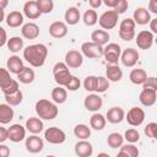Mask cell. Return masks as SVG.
<instances>
[{
    "mask_svg": "<svg viewBox=\"0 0 157 157\" xmlns=\"http://www.w3.org/2000/svg\"><path fill=\"white\" fill-rule=\"evenodd\" d=\"M47 56H48V48L42 43L31 44L23 49V59L33 67L43 66Z\"/></svg>",
    "mask_w": 157,
    "mask_h": 157,
    "instance_id": "cell-1",
    "label": "cell"
},
{
    "mask_svg": "<svg viewBox=\"0 0 157 157\" xmlns=\"http://www.w3.org/2000/svg\"><path fill=\"white\" fill-rule=\"evenodd\" d=\"M34 109H36L37 115L43 120H53L59 114V108H58L56 103L54 101L52 102L45 98L38 99L36 102Z\"/></svg>",
    "mask_w": 157,
    "mask_h": 157,
    "instance_id": "cell-2",
    "label": "cell"
},
{
    "mask_svg": "<svg viewBox=\"0 0 157 157\" xmlns=\"http://www.w3.org/2000/svg\"><path fill=\"white\" fill-rule=\"evenodd\" d=\"M70 67L66 65L65 61H59L53 66V76H54V81L59 85V86H66L69 83V81L71 80L72 75L69 70Z\"/></svg>",
    "mask_w": 157,
    "mask_h": 157,
    "instance_id": "cell-3",
    "label": "cell"
},
{
    "mask_svg": "<svg viewBox=\"0 0 157 157\" xmlns=\"http://www.w3.org/2000/svg\"><path fill=\"white\" fill-rule=\"evenodd\" d=\"M135 27H136V23H135L134 18L126 17V18L121 20V22L119 25V32H118L119 38L125 42L134 39L135 38Z\"/></svg>",
    "mask_w": 157,
    "mask_h": 157,
    "instance_id": "cell-4",
    "label": "cell"
},
{
    "mask_svg": "<svg viewBox=\"0 0 157 157\" xmlns=\"http://www.w3.org/2000/svg\"><path fill=\"white\" fill-rule=\"evenodd\" d=\"M81 53L83 56L90 58V59H99L103 56L104 53V47L99 45L94 42H83L81 44Z\"/></svg>",
    "mask_w": 157,
    "mask_h": 157,
    "instance_id": "cell-5",
    "label": "cell"
},
{
    "mask_svg": "<svg viewBox=\"0 0 157 157\" xmlns=\"http://www.w3.org/2000/svg\"><path fill=\"white\" fill-rule=\"evenodd\" d=\"M44 139L52 145H61L66 140V134L58 126H50L44 131Z\"/></svg>",
    "mask_w": 157,
    "mask_h": 157,
    "instance_id": "cell-6",
    "label": "cell"
},
{
    "mask_svg": "<svg viewBox=\"0 0 157 157\" xmlns=\"http://www.w3.org/2000/svg\"><path fill=\"white\" fill-rule=\"evenodd\" d=\"M118 20H119V13L115 10H107L99 16L98 23L103 29L108 31V29H113L118 25Z\"/></svg>",
    "mask_w": 157,
    "mask_h": 157,
    "instance_id": "cell-7",
    "label": "cell"
},
{
    "mask_svg": "<svg viewBox=\"0 0 157 157\" xmlns=\"http://www.w3.org/2000/svg\"><path fill=\"white\" fill-rule=\"evenodd\" d=\"M103 56L107 63L109 64H118L121 56V48L117 43H108L104 47V53Z\"/></svg>",
    "mask_w": 157,
    "mask_h": 157,
    "instance_id": "cell-8",
    "label": "cell"
},
{
    "mask_svg": "<svg viewBox=\"0 0 157 157\" xmlns=\"http://www.w3.org/2000/svg\"><path fill=\"white\" fill-rule=\"evenodd\" d=\"M125 120L131 126H140L145 121V112L142 108L132 107L125 114Z\"/></svg>",
    "mask_w": 157,
    "mask_h": 157,
    "instance_id": "cell-9",
    "label": "cell"
},
{
    "mask_svg": "<svg viewBox=\"0 0 157 157\" xmlns=\"http://www.w3.org/2000/svg\"><path fill=\"white\" fill-rule=\"evenodd\" d=\"M25 147L29 153H39L44 148V141L38 136V134H32L31 136L26 137Z\"/></svg>",
    "mask_w": 157,
    "mask_h": 157,
    "instance_id": "cell-10",
    "label": "cell"
},
{
    "mask_svg": "<svg viewBox=\"0 0 157 157\" xmlns=\"http://www.w3.org/2000/svg\"><path fill=\"white\" fill-rule=\"evenodd\" d=\"M140 58V54L136 49L134 48H126L121 52V56H120V61L125 67H132L137 64Z\"/></svg>",
    "mask_w": 157,
    "mask_h": 157,
    "instance_id": "cell-11",
    "label": "cell"
},
{
    "mask_svg": "<svg viewBox=\"0 0 157 157\" xmlns=\"http://www.w3.org/2000/svg\"><path fill=\"white\" fill-rule=\"evenodd\" d=\"M135 42L140 49H144V50L150 49L152 47V44L155 43L153 33L151 31H141L135 37Z\"/></svg>",
    "mask_w": 157,
    "mask_h": 157,
    "instance_id": "cell-12",
    "label": "cell"
},
{
    "mask_svg": "<svg viewBox=\"0 0 157 157\" xmlns=\"http://www.w3.org/2000/svg\"><path fill=\"white\" fill-rule=\"evenodd\" d=\"M83 105L88 112H98L103 105V99L98 93H91L85 97Z\"/></svg>",
    "mask_w": 157,
    "mask_h": 157,
    "instance_id": "cell-13",
    "label": "cell"
},
{
    "mask_svg": "<svg viewBox=\"0 0 157 157\" xmlns=\"http://www.w3.org/2000/svg\"><path fill=\"white\" fill-rule=\"evenodd\" d=\"M66 65L70 67V69H78L82 63H83V54L78 50H69L66 54H65V60Z\"/></svg>",
    "mask_w": 157,
    "mask_h": 157,
    "instance_id": "cell-14",
    "label": "cell"
},
{
    "mask_svg": "<svg viewBox=\"0 0 157 157\" xmlns=\"http://www.w3.org/2000/svg\"><path fill=\"white\" fill-rule=\"evenodd\" d=\"M26 126H22L21 124H12L9 128V140L12 142H21L26 139Z\"/></svg>",
    "mask_w": 157,
    "mask_h": 157,
    "instance_id": "cell-15",
    "label": "cell"
},
{
    "mask_svg": "<svg viewBox=\"0 0 157 157\" xmlns=\"http://www.w3.org/2000/svg\"><path fill=\"white\" fill-rule=\"evenodd\" d=\"M49 34L56 39L64 38L67 34V23L63 21H54L49 26Z\"/></svg>",
    "mask_w": 157,
    "mask_h": 157,
    "instance_id": "cell-16",
    "label": "cell"
},
{
    "mask_svg": "<svg viewBox=\"0 0 157 157\" xmlns=\"http://www.w3.org/2000/svg\"><path fill=\"white\" fill-rule=\"evenodd\" d=\"M139 101L144 107H152L157 101V91L142 88L139 94Z\"/></svg>",
    "mask_w": 157,
    "mask_h": 157,
    "instance_id": "cell-17",
    "label": "cell"
},
{
    "mask_svg": "<svg viewBox=\"0 0 157 157\" xmlns=\"http://www.w3.org/2000/svg\"><path fill=\"white\" fill-rule=\"evenodd\" d=\"M23 15L27 17V18H29V20H37L40 15H42V12H40V10H39V7H38V5H37V1H34V0H28V1H26L25 4H23Z\"/></svg>",
    "mask_w": 157,
    "mask_h": 157,
    "instance_id": "cell-18",
    "label": "cell"
},
{
    "mask_svg": "<svg viewBox=\"0 0 157 157\" xmlns=\"http://www.w3.org/2000/svg\"><path fill=\"white\" fill-rule=\"evenodd\" d=\"M105 118L112 124H120L125 119V112L121 107H112L107 110Z\"/></svg>",
    "mask_w": 157,
    "mask_h": 157,
    "instance_id": "cell-19",
    "label": "cell"
},
{
    "mask_svg": "<svg viewBox=\"0 0 157 157\" xmlns=\"http://www.w3.org/2000/svg\"><path fill=\"white\" fill-rule=\"evenodd\" d=\"M75 153L78 157H90L93 153V146L87 140H80L75 144Z\"/></svg>",
    "mask_w": 157,
    "mask_h": 157,
    "instance_id": "cell-20",
    "label": "cell"
},
{
    "mask_svg": "<svg viewBox=\"0 0 157 157\" xmlns=\"http://www.w3.org/2000/svg\"><path fill=\"white\" fill-rule=\"evenodd\" d=\"M132 18H134L135 23L140 25V26L147 25L152 20L151 18V12L148 11V9H145V7H137L132 13Z\"/></svg>",
    "mask_w": 157,
    "mask_h": 157,
    "instance_id": "cell-21",
    "label": "cell"
},
{
    "mask_svg": "<svg viewBox=\"0 0 157 157\" xmlns=\"http://www.w3.org/2000/svg\"><path fill=\"white\" fill-rule=\"evenodd\" d=\"M21 34L26 39H36L39 36V26L34 22L23 23V26L21 28Z\"/></svg>",
    "mask_w": 157,
    "mask_h": 157,
    "instance_id": "cell-22",
    "label": "cell"
},
{
    "mask_svg": "<svg viewBox=\"0 0 157 157\" xmlns=\"http://www.w3.org/2000/svg\"><path fill=\"white\" fill-rule=\"evenodd\" d=\"M6 69L11 72V74H15V75H18L23 69H25V65H23V61L20 56L17 55H11L7 61H6Z\"/></svg>",
    "mask_w": 157,
    "mask_h": 157,
    "instance_id": "cell-23",
    "label": "cell"
},
{
    "mask_svg": "<svg viewBox=\"0 0 157 157\" xmlns=\"http://www.w3.org/2000/svg\"><path fill=\"white\" fill-rule=\"evenodd\" d=\"M23 13L15 10V11H11L7 13L6 18H5V22L9 27L11 28H17L20 26H23Z\"/></svg>",
    "mask_w": 157,
    "mask_h": 157,
    "instance_id": "cell-24",
    "label": "cell"
},
{
    "mask_svg": "<svg viewBox=\"0 0 157 157\" xmlns=\"http://www.w3.org/2000/svg\"><path fill=\"white\" fill-rule=\"evenodd\" d=\"M105 77L110 82H119L123 78V70L118 64H109L105 69Z\"/></svg>",
    "mask_w": 157,
    "mask_h": 157,
    "instance_id": "cell-25",
    "label": "cell"
},
{
    "mask_svg": "<svg viewBox=\"0 0 157 157\" xmlns=\"http://www.w3.org/2000/svg\"><path fill=\"white\" fill-rule=\"evenodd\" d=\"M64 20L69 26H75L78 23V21L81 20V13L80 10L75 6H70L66 9L65 13H64Z\"/></svg>",
    "mask_w": 157,
    "mask_h": 157,
    "instance_id": "cell-26",
    "label": "cell"
},
{
    "mask_svg": "<svg viewBox=\"0 0 157 157\" xmlns=\"http://www.w3.org/2000/svg\"><path fill=\"white\" fill-rule=\"evenodd\" d=\"M43 119H40L39 117L36 118V117H31L26 120V129L27 131H29L31 134H39L43 131V128H44V124L42 121Z\"/></svg>",
    "mask_w": 157,
    "mask_h": 157,
    "instance_id": "cell-27",
    "label": "cell"
},
{
    "mask_svg": "<svg viewBox=\"0 0 157 157\" xmlns=\"http://www.w3.org/2000/svg\"><path fill=\"white\" fill-rule=\"evenodd\" d=\"M12 105H10L9 103H1L0 104V123L2 125L9 124L12 121L13 119V109L11 108Z\"/></svg>",
    "mask_w": 157,
    "mask_h": 157,
    "instance_id": "cell-28",
    "label": "cell"
},
{
    "mask_svg": "<svg viewBox=\"0 0 157 157\" xmlns=\"http://www.w3.org/2000/svg\"><path fill=\"white\" fill-rule=\"evenodd\" d=\"M105 124H107V118L98 112H94L90 118V126L93 130L101 131L105 128Z\"/></svg>",
    "mask_w": 157,
    "mask_h": 157,
    "instance_id": "cell-29",
    "label": "cell"
},
{
    "mask_svg": "<svg viewBox=\"0 0 157 157\" xmlns=\"http://www.w3.org/2000/svg\"><path fill=\"white\" fill-rule=\"evenodd\" d=\"M109 39H110V36H109L108 31H105L103 28L102 29H94L91 33V40L94 42V43H97V44H99V45L108 44Z\"/></svg>",
    "mask_w": 157,
    "mask_h": 157,
    "instance_id": "cell-30",
    "label": "cell"
},
{
    "mask_svg": "<svg viewBox=\"0 0 157 157\" xmlns=\"http://www.w3.org/2000/svg\"><path fill=\"white\" fill-rule=\"evenodd\" d=\"M52 99L56 104H63L67 99V90L64 86H58L52 90Z\"/></svg>",
    "mask_w": 157,
    "mask_h": 157,
    "instance_id": "cell-31",
    "label": "cell"
},
{
    "mask_svg": "<svg viewBox=\"0 0 157 157\" xmlns=\"http://www.w3.org/2000/svg\"><path fill=\"white\" fill-rule=\"evenodd\" d=\"M129 78L134 85H142L147 80V74L144 69H132L129 75Z\"/></svg>",
    "mask_w": 157,
    "mask_h": 157,
    "instance_id": "cell-32",
    "label": "cell"
},
{
    "mask_svg": "<svg viewBox=\"0 0 157 157\" xmlns=\"http://www.w3.org/2000/svg\"><path fill=\"white\" fill-rule=\"evenodd\" d=\"M17 78H18V81H20L21 83H23V85H29V83H32V82L34 81L36 74H34L33 69H31V67H28V66H25V69L17 75Z\"/></svg>",
    "mask_w": 157,
    "mask_h": 157,
    "instance_id": "cell-33",
    "label": "cell"
},
{
    "mask_svg": "<svg viewBox=\"0 0 157 157\" xmlns=\"http://www.w3.org/2000/svg\"><path fill=\"white\" fill-rule=\"evenodd\" d=\"M139 148L131 144V142H128V144H123L119 152H118V156H126V157H137L139 156Z\"/></svg>",
    "mask_w": 157,
    "mask_h": 157,
    "instance_id": "cell-34",
    "label": "cell"
},
{
    "mask_svg": "<svg viewBox=\"0 0 157 157\" xmlns=\"http://www.w3.org/2000/svg\"><path fill=\"white\" fill-rule=\"evenodd\" d=\"M74 135L78 140H87L91 136V128L86 124H77L74 128Z\"/></svg>",
    "mask_w": 157,
    "mask_h": 157,
    "instance_id": "cell-35",
    "label": "cell"
},
{
    "mask_svg": "<svg viewBox=\"0 0 157 157\" xmlns=\"http://www.w3.org/2000/svg\"><path fill=\"white\" fill-rule=\"evenodd\" d=\"M124 136L120 135L119 132H112L107 137V144L110 148H120L121 145L124 144Z\"/></svg>",
    "mask_w": 157,
    "mask_h": 157,
    "instance_id": "cell-36",
    "label": "cell"
},
{
    "mask_svg": "<svg viewBox=\"0 0 157 157\" xmlns=\"http://www.w3.org/2000/svg\"><path fill=\"white\" fill-rule=\"evenodd\" d=\"M98 15H97V12H96V10L94 9H88V10H86L85 12H83V16H82V21H83V23L86 25V26H88V27H92V26H94L97 22H98Z\"/></svg>",
    "mask_w": 157,
    "mask_h": 157,
    "instance_id": "cell-37",
    "label": "cell"
},
{
    "mask_svg": "<svg viewBox=\"0 0 157 157\" xmlns=\"http://www.w3.org/2000/svg\"><path fill=\"white\" fill-rule=\"evenodd\" d=\"M6 47H7V49H9L11 53H18L20 50L23 49V39H22L21 37H17V36L11 37V38H9V40H7Z\"/></svg>",
    "mask_w": 157,
    "mask_h": 157,
    "instance_id": "cell-38",
    "label": "cell"
},
{
    "mask_svg": "<svg viewBox=\"0 0 157 157\" xmlns=\"http://www.w3.org/2000/svg\"><path fill=\"white\" fill-rule=\"evenodd\" d=\"M4 96H5L6 103H9L12 107L20 105L22 103V101H23V93H22L21 90H17L16 92H12V93H9V94H4Z\"/></svg>",
    "mask_w": 157,
    "mask_h": 157,
    "instance_id": "cell-39",
    "label": "cell"
},
{
    "mask_svg": "<svg viewBox=\"0 0 157 157\" xmlns=\"http://www.w3.org/2000/svg\"><path fill=\"white\" fill-rule=\"evenodd\" d=\"M12 81H13V78L10 76V71L6 67H1L0 69V87H1V91L7 88L12 83Z\"/></svg>",
    "mask_w": 157,
    "mask_h": 157,
    "instance_id": "cell-40",
    "label": "cell"
},
{
    "mask_svg": "<svg viewBox=\"0 0 157 157\" xmlns=\"http://www.w3.org/2000/svg\"><path fill=\"white\" fill-rule=\"evenodd\" d=\"M97 80H98V76H94V75L87 76V77L83 80V87H85V90L88 91V92H96V88H97Z\"/></svg>",
    "mask_w": 157,
    "mask_h": 157,
    "instance_id": "cell-41",
    "label": "cell"
},
{
    "mask_svg": "<svg viewBox=\"0 0 157 157\" xmlns=\"http://www.w3.org/2000/svg\"><path fill=\"white\" fill-rule=\"evenodd\" d=\"M37 5L42 13H50L54 9V1L53 0H36Z\"/></svg>",
    "mask_w": 157,
    "mask_h": 157,
    "instance_id": "cell-42",
    "label": "cell"
},
{
    "mask_svg": "<svg viewBox=\"0 0 157 157\" xmlns=\"http://www.w3.org/2000/svg\"><path fill=\"white\" fill-rule=\"evenodd\" d=\"M124 139H125L128 142L135 144V142H137V141L140 140V132H139L136 129H134V128L128 129V130L125 131V134H124Z\"/></svg>",
    "mask_w": 157,
    "mask_h": 157,
    "instance_id": "cell-43",
    "label": "cell"
},
{
    "mask_svg": "<svg viewBox=\"0 0 157 157\" xmlns=\"http://www.w3.org/2000/svg\"><path fill=\"white\" fill-rule=\"evenodd\" d=\"M109 82H110V81H109L105 76H98L96 92H97V93H103V92H105V91L109 88Z\"/></svg>",
    "mask_w": 157,
    "mask_h": 157,
    "instance_id": "cell-44",
    "label": "cell"
},
{
    "mask_svg": "<svg viewBox=\"0 0 157 157\" xmlns=\"http://www.w3.org/2000/svg\"><path fill=\"white\" fill-rule=\"evenodd\" d=\"M156 131H157V123H155V121L148 123V124L145 126V129H144L145 135H146L147 137H150V139H153V137H155Z\"/></svg>",
    "mask_w": 157,
    "mask_h": 157,
    "instance_id": "cell-45",
    "label": "cell"
},
{
    "mask_svg": "<svg viewBox=\"0 0 157 157\" xmlns=\"http://www.w3.org/2000/svg\"><path fill=\"white\" fill-rule=\"evenodd\" d=\"M80 86H81V81H80V78L72 75L71 80L69 81V83H67L65 87H66L67 91H72V92H74V91H77V90L80 88Z\"/></svg>",
    "mask_w": 157,
    "mask_h": 157,
    "instance_id": "cell-46",
    "label": "cell"
},
{
    "mask_svg": "<svg viewBox=\"0 0 157 157\" xmlns=\"http://www.w3.org/2000/svg\"><path fill=\"white\" fill-rule=\"evenodd\" d=\"M128 7H129V2H128V0H118L115 7H114L113 10H115L119 15H121V13H124V12L128 10Z\"/></svg>",
    "mask_w": 157,
    "mask_h": 157,
    "instance_id": "cell-47",
    "label": "cell"
},
{
    "mask_svg": "<svg viewBox=\"0 0 157 157\" xmlns=\"http://www.w3.org/2000/svg\"><path fill=\"white\" fill-rule=\"evenodd\" d=\"M142 88H148V90L157 91V80H156V77H152V76L147 77V80L142 83Z\"/></svg>",
    "mask_w": 157,
    "mask_h": 157,
    "instance_id": "cell-48",
    "label": "cell"
},
{
    "mask_svg": "<svg viewBox=\"0 0 157 157\" xmlns=\"http://www.w3.org/2000/svg\"><path fill=\"white\" fill-rule=\"evenodd\" d=\"M17 90H20V86H18V81L13 80V81H12V83H11V85H10L7 88L2 90V93H4V94H9V93H12V92H16Z\"/></svg>",
    "mask_w": 157,
    "mask_h": 157,
    "instance_id": "cell-49",
    "label": "cell"
},
{
    "mask_svg": "<svg viewBox=\"0 0 157 157\" xmlns=\"http://www.w3.org/2000/svg\"><path fill=\"white\" fill-rule=\"evenodd\" d=\"M6 140H9V129L0 126V144H4Z\"/></svg>",
    "mask_w": 157,
    "mask_h": 157,
    "instance_id": "cell-50",
    "label": "cell"
},
{
    "mask_svg": "<svg viewBox=\"0 0 157 157\" xmlns=\"http://www.w3.org/2000/svg\"><path fill=\"white\" fill-rule=\"evenodd\" d=\"M0 33H1V39H0V47H5L7 44V36H6V31L5 28L0 27Z\"/></svg>",
    "mask_w": 157,
    "mask_h": 157,
    "instance_id": "cell-51",
    "label": "cell"
},
{
    "mask_svg": "<svg viewBox=\"0 0 157 157\" xmlns=\"http://www.w3.org/2000/svg\"><path fill=\"white\" fill-rule=\"evenodd\" d=\"M0 156L1 157H9L10 156V148L7 146H5L4 144L0 145Z\"/></svg>",
    "mask_w": 157,
    "mask_h": 157,
    "instance_id": "cell-52",
    "label": "cell"
},
{
    "mask_svg": "<svg viewBox=\"0 0 157 157\" xmlns=\"http://www.w3.org/2000/svg\"><path fill=\"white\" fill-rule=\"evenodd\" d=\"M148 11L157 15V0H150V2H148Z\"/></svg>",
    "mask_w": 157,
    "mask_h": 157,
    "instance_id": "cell-53",
    "label": "cell"
},
{
    "mask_svg": "<svg viewBox=\"0 0 157 157\" xmlns=\"http://www.w3.org/2000/svg\"><path fill=\"white\" fill-rule=\"evenodd\" d=\"M88 4L91 6V9H98L103 4V0H88Z\"/></svg>",
    "mask_w": 157,
    "mask_h": 157,
    "instance_id": "cell-54",
    "label": "cell"
},
{
    "mask_svg": "<svg viewBox=\"0 0 157 157\" xmlns=\"http://www.w3.org/2000/svg\"><path fill=\"white\" fill-rule=\"evenodd\" d=\"M150 29L152 33H156L157 34V18H153L150 21Z\"/></svg>",
    "mask_w": 157,
    "mask_h": 157,
    "instance_id": "cell-55",
    "label": "cell"
},
{
    "mask_svg": "<svg viewBox=\"0 0 157 157\" xmlns=\"http://www.w3.org/2000/svg\"><path fill=\"white\" fill-rule=\"evenodd\" d=\"M117 2H118V0H103V4L108 7H110V9H114Z\"/></svg>",
    "mask_w": 157,
    "mask_h": 157,
    "instance_id": "cell-56",
    "label": "cell"
},
{
    "mask_svg": "<svg viewBox=\"0 0 157 157\" xmlns=\"http://www.w3.org/2000/svg\"><path fill=\"white\" fill-rule=\"evenodd\" d=\"M7 4H9V0H0V9L1 10H5L6 6H7Z\"/></svg>",
    "mask_w": 157,
    "mask_h": 157,
    "instance_id": "cell-57",
    "label": "cell"
},
{
    "mask_svg": "<svg viewBox=\"0 0 157 157\" xmlns=\"http://www.w3.org/2000/svg\"><path fill=\"white\" fill-rule=\"evenodd\" d=\"M98 156H107V157H108V153H99Z\"/></svg>",
    "mask_w": 157,
    "mask_h": 157,
    "instance_id": "cell-58",
    "label": "cell"
},
{
    "mask_svg": "<svg viewBox=\"0 0 157 157\" xmlns=\"http://www.w3.org/2000/svg\"><path fill=\"white\" fill-rule=\"evenodd\" d=\"M155 140H157V131H156V134H155V137H153Z\"/></svg>",
    "mask_w": 157,
    "mask_h": 157,
    "instance_id": "cell-59",
    "label": "cell"
},
{
    "mask_svg": "<svg viewBox=\"0 0 157 157\" xmlns=\"http://www.w3.org/2000/svg\"><path fill=\"white\" fill-rule=\"evenodd\" d=\"M155 43H156V44H157V37H156V38H155Z\"/></svg>",
    "mask_w": 157,
    "mask_h": 157,
    "instance_id": "cell-60",
    "label": "cell"
},
{
    "mask_svg": "<svg viewBox=\"0 0 157 157\" xmlns=\"http://www.w3.org/2000/svg\"><path fill=\"white\" fill-rule=\"evenodd\" d=\"M156 80H157V77H156Z\"/></svg>",
    "mask_w": 157,
    "mask_h": 157,
    "instance_id": "cell-61",
    "label": "cell"
}]
</instances>
